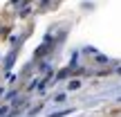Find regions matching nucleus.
<instances>
[{"mask_svg": "<svg viewBox=\"0 0 121 117\" xmlns=\"http://www.w3.org/2000/svg\"><path fill=\"white\" fill-rule=\"evenodd\" d=\"M103 117H121V106H114V108H110V110H105Z\"/></svg>", "mask_w": 121, "mask_h": 117, "instance_id": "obj_1", "label": "nucleus"}]
</instances>
